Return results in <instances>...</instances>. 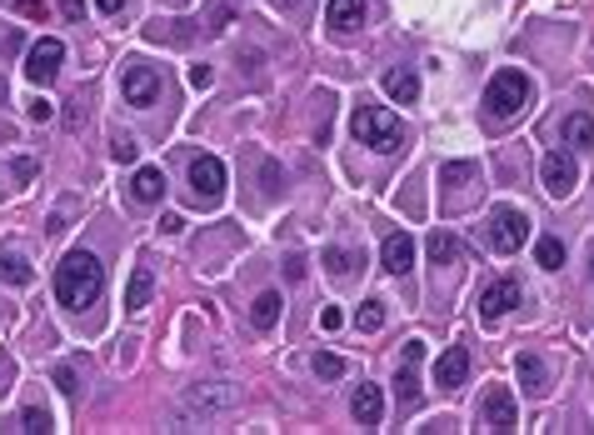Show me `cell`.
I'll return each mask as SVG.
<instances>
[{
    "instance_id": "cell-1",
    "label": "cell",
    "mask_w": 594,
    "mask_h": 435,
    "mask_svg": "<svg viewBox=\"0 0 594 435\" xmlns=\"http://www.w3.org/2000/svg\"><path fill=\"white\" fill-rule=\"evenodd\" d=\"M101 285H105V270L90 250H70V256L55 266V300L70 306V310L90 306V300L101 295Z\"/></svg>"
},
{
    "instance_id": "cell-2",
    "label": "cell",
    "mask_w": 594,
    "mask_h": 435,
    "mask_svg": "<svg viewBox=\"0 0 594 435\" xmlns=\"http://www.w3.org/2000/svg\"><path fill=\"white\" fill-rule=\"evenodd\" d=\"M350 130H354V141L370 145V151H379V155H395V151H400V141H405L400 120H395L390 111H379V105H354Z\"/></svg>"
},
{
    "instance_id": "cell-3",
    "label": "cell",
    "mask_w": 594,
    "mask_h": 435,
    "mask_svg": "<svg viewBox=\"0 0 594 435\" xmlns=\"http://www.w3.org/2000/svg\"><path fill=\"white\" fill-rule=\"evenodd\" d=\"M525 101H530V80H525V70H515V65L494 70L490 90H484V105H490V116H494V120H515L519 111H525Z\"/></svg>"
},
{
    "instance_id": "cell-4",
    "label": "cell",
    "mask_w": 594,
    "mask_h": 435,
    "mask_svg": "<svg viewBox=\"0 0 594 435\" xmlns=\"http://www.w3.org/2000/svg\"><path fill=\"white\" fill-rule=\"evenodd\" d=\"M525 241H530V216L515 210V205H500V210L490 216V245L500 250V256H515Z\"/></svg>"
},
{
    "instance_id": "cell-5",
    "label": "cell",
    "mask_w": 594,
    "mask_h": 435,
    "mask_svg": "<svg viewBox=\"0 0 594 435\" xmlns=\"http://www.w3.org/2000/svg\"><path fill=\"white\" fill-rule=\"evenodd\" d=\"M480 425H484V431H494V435L519 431V406H515V390H509V385H490V390H484Z\"/></svg>"
},
{
    "instance_id": "cell-6",
    "label": "cell",
    "mask_w": 594,
    "mask_h": 435,
    "mask_svg": "<svg viewBox=\"0 0 594 435\" xmlns=\"http://www.w3.org/2000/svg\"><path fill=\"white\" fill-rule=\"evenodd\" d=\"M190 195L200 205H220V195H225V166H220L216 155H195L190 160Z\"/></svg>"
},
{
    "instance_id": "cell-7",
    "label": "cell",
    "mask_w": 594,
    "mask_h": 435,
    "mask_svg": "<svg viewBox=\"0 0 594 435\" xmlns=\"http://www.w3.org/2000/svg\"><path fill=\"white\" fill-rule=\"evenodd\" d=\"M61 61H65V45L55 36H40L26 51V80L30 86H51V80L61 76Z\"/></svg>"
},
{
    "instance_id": "cell-8",
    "label": "cell",
    "mask_w": 594,
    "mask_h": 435,
    "mask_svg": "<svg viewBox=\"0 0 594 435\" xmlns=\"http://www.w3.org/2000/svg\"><path fill=\"white\" fill-rule=\"evenodd\" d=\"M540 180H544V191L555 195V201H565V195L580 185V166H574V155L549 151V155L540 160Z\"/></svg>"
},
{
    "instance_id": "cell-9",
    "label": "cell",
    "mask_w": 594,
    "mask_h": 435,
    "mask_svg": "<svg viewBox=\"0 0 594 435\" xmlns=\"http://www.w3.org/2000/svg\"><path fill=\"white\" fill-rule=\"evenodd\" d=\"M465 375H469V350L465 346H444L440 360H435V385H440V390H460Z\"/></svg>"
},
{
    "instance_id": "cell-10",
    "label": "cell",
    "mask_w": 594,
    "mask_h": 435,
    "mask_svg": "<svg viewBox=\"0 0 594 435\" xmlns=\"http://www.w3.org/2000/svg\"><path fill=\"white\" fill-rule=\"evenodd\" d=\"M379 266L390 270V275H410V270H415V241H410L405 231L385 235V245H379Z\"/></svg>"
},
{
    "instance_id": "cell-11",
    "label": "cell",
    "mask_w": 594,
    "mask_h": 435,
    "mask_svg": "<svg viewBox=\"0 0 594 435\" xmlns=\"http://www.w3.org/2000/svg\"><path fill=\"white\" fill-rule=\"evenodd\" d=\"M515 306H519V281H494V285H484V291H480V316L484 320L509 316Z\"/></svg>"
},
{
    "instance_id": "cell-12",
    "label": "cell",
    "mask_w": 594,
    "mask_h": 435,
    "mask_svg": "<svg viewBox=\"0 0 594 435\" xmlns=\"http://www.w3.org/2000/svg\"><path fill=\"white\" fill-rule=\"evenodd\" d=\"M419 360H425V341H405V365L395 375V390H400L405 406H419V375H415Z\"/></svg>"
},
{
    "instance_id": "cell-13",
    "label": "cell",
    "mask_w": 594,
    "mask_h": 435,
    "mask_svg": "<svg viewBox=\"0 0 594 435\" xmlns=\"http://www.w3.org/2000/svg\"><path fill=\"white\" fill-rule=\"evenodd\" d=\"M120 90H126L130 105H151L155 95H160V76H155L151 65H130L126 80H120Z\"/></svg>"
},
{
    "instance_id": "cell-14",
    "label": "cell",
    "mask_w": 594,
    "mask_h": 435,
    "mask_svg": "<svg viewBox=\"0 0 594 435\" xmlns=\"http://www.w3.org/2000/svg\"><path fill=\"white\" fill-rule=\"evenodd\" d=\"M235 406V385L216 381V385H200V390H190L185 396V410H200V415H210V410H230Z\"/></svg>"
},
{
    "instance_id": "cell-15",
    "label": "cell",
    "mask_w": 594,
    "mask_h": 435,
    "mask_svg": "<svg viewBox=\"0 0 594 435\" xmlns=\"http://www.w3.org/2000/svg\"><path fill=\"white\" fill-rule=\"evenodd\" d=\"M379 410H385L379 385H365V381H360V390H354V400H350V415L365 425V431H375V425H379Z\"/></svg>"
},
{
    "instance_id": "cell-16",
    "label": "cell",
    "mask_w": 594,
    "mask_h": 435,
    "mask_svg": "<svg viewBox=\"0 0 594 435\" xmlns=\"http://www.w3.org/2000/svg\"><path fill=\"white\" fill-rule=\"evenodd\" d=\"M130 195H135L140 205H155L165 195V170L160 166H140L135 176H130Z\"/></svg>"
},
{
    "instance_id": "cell-17",
    "label": "cell",
    "mask_w": 594,
    "mask_h": 435,
    "mask_svg": "<svg viewBox=\"0 0 594 435\" xmlns=\"http://www.w3.org/2000/svg\"><path fill=\"white\" fill-rule=\"evenodd\" d=\"M365 21V0H330L325 5V26H335V30H354Z\"/></svg>"
},
{
    "instance_id": "cell-18",
    "label": "cell",
    "mask_w": 594,
    "mask_h": 435,
    "mask_svg": "<svg viewBox=\"0 0 594 435\" xmlns=\"http://www.w3.org/2000/svg\"><path fill=\"white\" fill-rule=\"evenodd\" d=\"M515 375H519V390H530V396H544V360L534 356V350H525V356L515 360Z\"/></svg>"
},
{
    "instance_id": "cell-19",
    "label": "cell",
    "mask_w": 594,
    "mask_h": 435,
    "mask_svg": "<svg viewBox=\"0 0 594 435\" xmlns=\"http://www.w3.org/2000/svg\"><path fill=\"white\" fill-rule=\"evenodd\" d=\"M385 95L400 101V105L419 101V76H415V70H390V76H385Z\"/></svg>"
},
{
    "instance_id": "cell-20",
    "label": "cell",
    "mask_w": 594,
    "mask_h": 435,
    "mask_svg": "<svg viewBox=\"0 0 594 435\" xmlns=\"http://www.w3.org/2000/svg\"><path fill=\"white\" fill-rule=\"evenodd\" d=\"M280 306H285V300H280L275 291L255 295V306H250V325H255V331H270V325L280 320Z\"/></svg>"
},
{
    "instance_id": "cell-21",
    "label": "cell",
    "mask_w": 594,
    "mask_h": 435,
    "mask_svg": "<svg viewBox=\"0 0 594 435\" xmlns=\"http://www.w3.org/2000/svg\"><path fill=\"white\" fill-rule=\"evenodd\" d=\"M151 291H155V275L140 266L135 275H130V285H126V310H145L151 306Z\"/></svg>"
},
{
    "instance_id": "cell-22",
    "label": "cell",
    "mask_w": 594,
    "mask_h": 435,
    "mask_svg": "<svg viewBox=\"0 0 594 435\" xmlns=\"http://www.w3.org/2000/svg\"><path fill=\"white\" fill-rule=\"evenodd\" d=\"M0 281H5V285H30V281H36V270H30L26 256L5 250V256H0Z\"/></svg>"
},
{
    "instance_id": "cell-23",
    "label": "cell",
    "mask_w": 594,
    "mask_h": 435,
    "mask_svg": "<svg viewBox=\"0 0 594 435\" xmlns=\"http://www.w3.org/2000/svg\"><path fill=\"white\" fill-rule=\"evenodd\" d=\"M430 260H435V266H450V260H465V245H460L450 231H435V235H430Z\"/></svg>"
},
{
    "instance_id": "cell-24",
    "label": "cell",
    "mask_w": 594,
    "mask_h": 435,
    "mask_svg": "<svg viewBox=\"0 0 594 435\" xmlns=\"http://www.w3.org/2000/svg\"><path fill=\"white\" fill-rule=\"evenodd\" d=\"M534 260H540L544 270H559L565 266V241H559V235H544V241L534 245Z\"/></svg>"
},
{
    "instance_id": "cell-25",
    "label": "cell",
    "mask_w": 594,
    "mask_h": 435,
    "mask_svg": "<svg viewBox=\"0 0 594 435\" xmlns=\"http://www.w3.org/2000/svg\"><path fill=\"white\" fill-rule=\"evenodd\" d=\"M565 145H580V151L594 145V120L590 116H569L565 120Z\"/></svg>"
},
{
    "instance_id": "cell-26",
    "label": "cell",
    "mask_w": 594,
    "mask_h": 435,
    "mask_svg": "<svg viewBox=\"0 0 594 435\" xmlns=\"http://www.w3.org/2000/svg\"><path fill=\"white\" fill-rule=\"evenodd\" d=\"M310 371H315L320 381H340V375H345V360H340V356H330V350H315Z\"/></svg>"
},
{
    "instance_id": "cell-27",
    "label": "cell",
    "mask_w": 594,
    "mask_h": 435,
    "mask_svg": "<svg viewBox=\"0 0 594 435\" xmlns=\"http://www.w3.org/2000/svg\"><path fill=\"white\" fill-rule=\"evenodd\" d=\"M320 260H325L330 275H350V270H354V256L345 250V245H325V256H320Z\"/></svg>"
},
{
    "instance_id": "cell-28",
    "label": "cell",
    "mask_w": 594,
    "mask_h": 435,
    "mask_svg": "<svg viewBox=\"0 0 594 435\" xmlns=\"http://www.w3.org/2000/svg\"><path fill=\"white\" fill-rule=\"evenodd\" d=\"M379 325H385V300H365V306H360V331L375 335Z\"/></svg>"
},
{
    "instance_id": "cell-29",
    "label": "cell",
    "mask_w": 594,
    "mask_h": 435,
    "mask_svg": "<svg viewBox=\"0 0 594 435\" xmlns=\"http://www.w3.org/2000/svg\"><path fill=\"white\" fill-rule=\"evenodd\" d=\"M110 155L120 160V166H135V155H140L135 135H115V141H110Z\"/></svg>"
},
{
    "instance_id": "cell-30",
    "label": "cell",
    "mask_w": 594,
    "mask_h": 435,
    "mask_svg": "<svg viewBox=\"0 0 594 435\" xmlns=\"http://www.w3.org/2000/svg\"><path fill=\"white\" fill-rule=\"evenodd\" d=\"M20 431H30V435H45V431H51V415H45L40 406H30L26 415H20Z\"/></svg>"
},
{
    "instance_id": "cell-31",
    "label": "cell",
    "mask_w": 594,
    "mask_h": 435,
    "mask_svg": "<svg viewBox=\"0 0 594 435\" xmlns=\"http://www.w3.org/2000/svg\"><path fill=\"white\" fill-rule=\"evenodd\" d=\"M26 116L36 120V126H45V120H55V105L45 101V95H40V101H30V105H26Z\"/></svg>"
},
{
    "instance_id": "cell-32",
    "label": "cell",
    "mask_w": 594,
    "mask_h": 435,
    "mask_svg": "<svg viewBox=\"0 0 594 435\" xmlns=\"http://www.w3.org/2000/svg\"><path fill=\"white\" fill-rule=\"evenodd\" d=\"M185 76H190V86H195V90H210V86H216V70H210V65H190Z\"/></svg>"
},
{
    "instance_id": "cell-33",
    "label": "cell",
    "mask_w": 594,
    "mask_h": 435,
    "mask_svg": "<svg viewBox=\"0 0 594 435\" xmlns=\"http://www.w3.org/2000/svg\"><path fill=\"white\" fill-rule=\"evenodd\" d=\"M55 385H61L65 396H76L80 385H76V371H70V365H55Z\"/></svg>"
},
{
    "instance_id": "cell-34",
    "label": "cell",
    "mask_w": 594,
    "mask_h": 435,
    "mask_svg": "<svg viewBox=\"0 0 594 435\" xmlns=\"http://www.w3.org/2000/svg\"><path fill=\"white\" fill-rule=\"evenodd\" d=\"M320 325H325V331H340V325H345V310L340 306H325V310H320Z\"/></svg>"
},
{
    "instance_id": "cell-35",
    "label": "cell",
    "mask_w": 594,
    "mask_h": 435,
    "mask_svg": "<svg viewBox=\"0 0 594 435\" xmlns=\"http://www.w3.org/2000/svg\"><path fill=\"white\" fill-rule=\"evenodd\" d=\"M11 5L20 15H30V21H40V15H45V0H11Z\"/></svg>"
},
{
    "instance_id": "cell-36",
    "label": "cell",
    "mask_w": 594,
    "mask_h": 435,
    "mask_svg": "<svg viewBox=\"0 0 594 435\" xmlns=\"http://www.w3.org/2000/svg\"><path fill=\"white\" fill-rule=\"evenodd\" d=\"M160 231L165 235H180V231H185V216H175V210H170V216H160Z\"/></svg>"
},
{
    "instance_id": "cell-37",
    "label": "cell",
    "mask_w": 594,
    "mask_h": 435,
    "mask_svg": "<svg viewBox=\"0 0 594 435\" xmlns=\"http://www.w3.org/2000/svg\"><path fill=\"white\" fill-rule=\"evenodd\" d=\"M61 15L65 21H80V15H85V0H61Z\"/></svg>"
},
{
    "instance_id": "cell-38",
    "label": "cell",
    "mask_w": 594,
    "mask_h": 435,
    "mask_svg": "<svg viewBox=\"0 0 594 435\" xmlns=\"http://www.w3.org/2000/svg\"><path fill=\"white\" fill-rule=\"evenodd\" d=\"M260 176H265V191H275V180H280V170H275V160H265V166H260Z\"/></svg>"
},
{
    "instance_id": "cell-39",
    "label": "cell",
    "mask_w": 594,
    "mask_h": 435,
    "mask_svg": "<svg viewBox=\"0 0 594 435\" xmlns=\"http://www.w3.org/2000/svg\"><path fill=\"white\" fill-rule=\"evenodd\" d=\"M95 5H101V15H120V11H126V0H95Z\"/></svg>"
},
{
    "instance_id": "cell-40",
    "label": "cell",
    "mask_w": 594,
    "mask_h": 435,
    "mask_svg": "<svg viewBox=\"0 0 594 435\" xmlns=\"http://www.w3.org/2000/svg\"><path fill=\"white\" fill-rule=\"evenodd\" d=\"M285 275H290V281H305V260H300V256H295V260H290V266H285Z\"/></svg>"
},
{
    "instance_id": "cell-41",
    "label": "cell",
    "mask_w": 594,
    "mask_h": 435,
    "mask_svg": "<svg viewBox=\"0 0 594 435\" xmlns=\"http://www.w3.org/2000/svg\"><path fill=\"white\" fill-rule=\"evenodd\" d=\"M590 275H594V256H590Z\"/></svg>"
},
{
    "instance_id": "cell-42",
    "label": "cell",
    "mask_w": 594,
    "mask_h": 435,
    "mask_svg": "<svg viewBox=\"0 0 594 435\" xmlns=\"http://www.w3.org/2000/svg\"><path fill=\"white\" fill-rule=\"evenodd\" d=\"M0 95H5V80H0Z\"/></svg>"
},
{
    "instance_id": "cell-43",
    "label": "cell",
    "mask_w": 594,
    "mask_h": 435,
    "mask_svg": "<svg viewBox=\"0 0 594 435\" xmlns=\"http://www.w3.org/2000/svg\"><path fill=\"white\" fill-rule=\"evenodd\" d=\"M280 5H295V0H280Z\"/></svg>"
}]
</instances>
